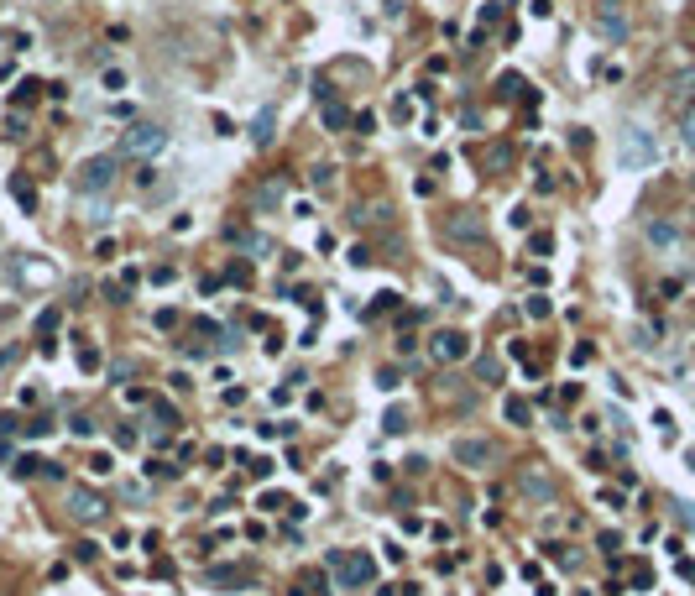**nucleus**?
Masks as SVG:
<instances>
[{
  "mask_svg": "<svg viewBox=\"0 0 695 596\" xmlns=\"http://www.w3.org/2000/svg\"><path fill=\"white\" fill-rule=\"evenodd\" d=\"M330 570H335L340 586H372L377 560L366 555V549H330Z\"/></svg>",
  "mask_w": 695,
  "mask_h": 596,
  "instance_id": "nucleus-1",
  "label": "nucleus"
},
{
  "mask_svg": "<svg viewBox=\"0 0 695 596\" xmlns=\"http://www.w3.org/2000/svg\"><path fill=\"white\" fill-rule=\"evenodd\" d=\"M115 173H121V157H110V152L84 157V163L74 168V189L79 194H105L110 183H115Z\"/></svg>",
  "mask_w": 695,
  "mask_h": 596,
  "instance_id": "nucleus-2",
  "label": "nucleus"
},
{
  "mask_svg": "<svg viewBox=\"0 0 695 596\" xmlns=\"http://www.w3.org/2000/svg\"><path fill=\"white\" fill-rule=\"evenodd\" d=\"M162 147H168V131H162L157 121H136L121 136V152H115V157H136V163H147V157H157Z\"/></svg>",
  "mask_w": 695,
  "mask_h": 596,
  "instance_id": "nucleus-3",
  "label": "nucleus"
},
{
  "mask_svg": "<svg viewBox=\"0 0 695 596\" xmlns=\"http://www.w3.org/2000/svg\"><path fill=\"white\" fill-rule=\"evenodd\" d=\"M654 163H659V142H654V136H648L643 126L622 131V168L638 173V168H654Z\"/></svg>",
  "mask_w": 695,
  "mask_h": 596,
  "instance_id": "nucleus-4",
  "label": "nucleus"
},
{
  "mask_svg": "<svg viewBox=\"0 0 695 596\" xmlns=\"http://www.w3.org/2000/svg\"><path fill=\"white\" fill-rule=\"evenodd\" d=\"M476 346H471V335L466 330H439L434 340H429V356L439 361V366H455V361H466Z\"/></svg>",
  "mask_w": 695,
  "mask_h": 596,
  "instance_id": "nucleus-5",
  "label": "nucleus"
},
{
  "mask_svg": "<svg viewBox=\"0 0 695 596\" xmlns=\"http://www.w3.org/2000/svg\"><path fill=\"white\" fill-rule=\"evenodd\" d=\"M68 513H74L79 523H100L105 518V497L95 487H74L68 492Z\"/></svg>",
  "mask_w": 695,
  "mask_h": 596,
  "instance_id": "nucleus-6",
  "label": "nucleus"
},
{
  "mask_svg": "<svg viewBox=\"0 0 695 596\" xmlns=\"http://www.w3.org/2000/svg\"><path fill=\"white\" fill-rule=\"evenodd\" d=\"M450 455H455V466H471V471L492 466V445H486V440H455Z\"/></svg>",
  "mask_w": 695,
  "mask_h": 596,
  "instance_id": "nucleus-7",
  "label": "nucleus"
},
{
  "mask_svg": "<svg viewBox=\"0 0 695 596\" xmlns=\"http://www.w3.org/2000/svg\"><path fill=\"white\" fill-rule=\"evenodd\" d=\"M288 173H277V178H267V183H257V189H251V204H257V210H272V204H283L288 199Z\"/></svg>",
  "mask_w": 695,
  "mask_h": 596,
  "instance_id": "nucleus-8",
  "label": "nucleus"
},
{
  "mask_svg": "<svg viewBox=\"0 0 695 596\" xmlns=\"http://www.w3.org/2000/svg\"><path fill=\"white\" fill-rule=\"evenodd\" d=\"M246 136H251V147H267L272 136H277V110L272 105H262L257 116H251V126H246Z\"/></svg>",
  "mask_w": 695,
  "mask_h": 596,
  "instance_id": "nucleus-9",
  "label": "nucleus"
},
{
  "mask_svg": "<svg viewBox=\"0 0 695 596\" xmlns=\"http://www.w3.org/2000/svg\"><path fill=\"white\" fill-rule=\"evenodd\" d=\"M445 236H450V241H481V236H486V225H481L471 210H460V215L445 225Z\"/></svg>",
  "mask_w": 695,
  "mask_h": 596,
  "instance_id": "nucleus-10",
  "label": "nucleus"
},
{
  "mask_svg": "<svg viewBox=\"0 0 695 596\" xmlns=\"http://www.w3.org/2000/svg\"><path fill=\"white\" fill-rule=\"evenodd\" d=\"M319 95H324V89H319ZM319 121L330 126V131H345V126H351V110H345L340 100H330V95H324V100H319Z\"/></svg>",
  "mask_w": 695,
  "mask_h": 596,
  "instance_id": "nucleus-11",
  "label": "nucleus"
},
{
  "mask_svg": "<svg viewBox=\"0 0 695 596\" xmlns=\"http://www.w3.org/2000/svg\"><path fill=\"white\" fill-rule=\"evenodd\" d=\"M648 246H680V225L675 220H648Z\"/></svg>",
  "mask_w": 695,
  "mask_h": 596,
  "instance_id": "nucleus-12",
  "label": "nucleus"
},
{
  "mask_svg": "<svg viewBox=\"0 0 695 596\" xmlns=\"http://www.w3.org/2000/svg\"><path fill=\"white\" fill-rule=\"evenodd\" d=\"M502 414H507V424H518V429H523L528 419H534V414H528V403H523V398H502Z\"/></svg>",
  "mask_w": 695,
  "mask_h": 596,
  "instance_id": "nucleus-13",
  "label": "nucleus"
},
{
  "mask_svg": "<svg viewBox=\"0 0 695 596\" xmlns=\"http://www.w3.org/2000/svg\"><path fill=\"white\" fill-rule=\"evenodd\" d=\"M523 492H528V497H549L554 487H549L544 471H523Z\"/></svg>",
  "mask_w": 695,
  "mask_h": 596,
  "instance_id": "nucleus-14",
  "label": "nucleus"
},
{
  "mask_svg": "<svg viewBox=\"0 0 695 596\" xmlns=\"http://www.w3.org/2000/svg\"><path fill=\"white\" fill-rule=\"evenodd\" d=\"M601 32H607L612 42H622V37H628V21H622L617 11H601Z\"/></svg>",
  "mask_w": 695,
  "mask_h": 596,
  "instance_id": "nucleus-15",
  "label": "nucleus"
},
{
  "mask_svg": "<svg viewBox=\"0 0 695 596\" xmlns=\"http://www.w3.org/2000/svg\"><path fill=\"white\" fill-rule=\"evenodd\" d=\"M16 471H21V476H37V471H42V476H53V481L63 476V466H53V461H21Z\"/></svg>",
  "mask_w": 695,
  "mask_h": 596,
  "instance_id": "nucleus-16",
  "label": "nucleus"
},
{
  "mask_svg": "<svg viewBox=\"0 0 695 596\" xmlns=\"http://www.w3.org/2000/svg\"><path fill=\"white\" fill-rule=\"evenodd\" d=\"M680 142H685V152H695V105L680 116Z\"/></svg>",
  "mask_w": 695,
  "mask_h": 596,
  "instance_id": "nucleus-17",
  "label": "nucleus"
},
{
  "mask_svg": "<svg viewBox=\"0 0 695 596\" xmlns=\"http://www.w3.org/2000/svg\"><path fill=\"white\" fill-rule=\"evenodd\" d=\"M79 366H84V372H95V366H100V351L84 346V351H79Z\"/></svg>",
  "mask_w": 695,
  "mask_h": 596,
  "instance_id": "nucleus-18",
  "label": "nucleus"
},
{
  "mask_svg": "<svg viewBox=\"0 0 695 596\" xmlns=\"http://www.w3.org/2000/svg\"><path fill=\"white\" fill-rule=\"evenodd\" d=\"M528 314L544 319V314H549V298H539V293H534V298H528Z\"/></svg>",
  "mask_w": 695,
  "mask_h": 596,
  "instance_id": "nucleus-19",
  "label": "nucleus"
}]
</instances>
